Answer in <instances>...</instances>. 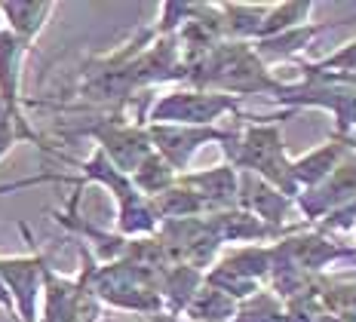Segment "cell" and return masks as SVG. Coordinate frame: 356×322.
I'll list each match as a JSON object with an SVG mask.
<instances>
[{
  "instance_id": "6da1fadb",
  "label": "cell",
  "mask_w": 356,
  "mask_h": 322,
  "mask_svg": "<svg viewBox=\"0 0 356 322\" xmlns=\"http://www.w3.org/2000/svg\"><path fill=\"white\" fill-rule=\"evenodd\" d=\"M25 40L13 31H0V104L19 111V68Z\"/></svg>"
},
{
  "instance_id": "7a4b0ae2",
  "label": "cell",
  "mask_w": 356,
  "mask_h": 322,
  "mask_svg": "<svg viewBox=\"0 0 356 322\" xmlns=\"http://www.w3.org/2000/svg\"><path fill=\"white\" fill-rule=\"evenodd\" d=\"M49 10H53V6H47V3H0V13L10 19V28L19 40L34 37Z\"/></svg>"
},
{
  "instance_id": "3957f363",
  "label": "cell",
  "mask_w": 356,
  "mask_h": 322,
  "mask_svg": "<svg viewBox=\"0 0 356 322\" xmlns=\"http://www.w3.org/2000/svg\"><path fill=\"white\" fill-rule=\"evenodd\" d=\"M16 138H31V132H28V123L22 120L19 111L0 104V160L6 156V151L13 147V141H16Z\"/></svg>"
},
{
  "instance_id": "277c9868",
  "label": "cell",
  "mask_w": 356,
  "mask_h": 322,
  "mask_svg": "<svg viewBox=\"0 0 356 322\" xmlns=\"http://www.w3.org/2000/svg\"><path fill=\"white\" fill-rule=\"evenodd\" d=\"M0 304L10 307V291H6V286H3V276H0Z\"/></svg>"
}]
</instances>
